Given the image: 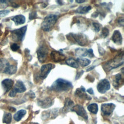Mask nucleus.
I'll use <instances>...</instances> for the list:
<instances>
[{
	"label": "nucleus",
	"instance_id": "obj_28",
	"mask_svg": "<svg viewBox=\"0 0 124 124\" xmlns=\"http://www.w3.org/2000/svg\"><path fill=\"white\" fill-rule=\"evenodd\" d=\"M109 34V30L106 27H104L102 31V35L104 38H106Z\"/></svg>",
	"mask_w": 124,
	"mask_h": 124
},
{
	"label": "nucleus",
	"instance_id": "obj_35",
	"mask_svg": "<svg viewBox=\"0 0 124 124\" xmlns=\"http://www.w3.org/2000/svg\"><path fill=\"white\" fill-rule=\"evenodd\" d=\"M87 92L88 93H89L90 94H93V93H94L93 90L92 88H91L88 89L87 90Z\"/></svg>",
	"mask_w": 124,
	"mask_h": 124
},
{
	"label": "nucleus",
	"instance_id": "obj_8",
	"mask_svg": "<svg viewBox=\"0 0 124 124\" xmlns=\"http://www.w3.org/2000/svg\"><path fill=\"white\" fill-rule=\"evenodd\" d=\"M110 85L109 81L107 79H103L101 80L97 85V89L98 91L101 93H105L107 91L109 90Z\"/></svg>",
	"mask_w": 124,
	"mask_h": 124
},
{
	"label": "nucleus",
	"instance_id": "obj_10",
	"mask_svg": "<svg viewBox=\"0 0 124 124\" xmlns=\"http://www.w3.org/2000/svg\"><path fill=\"white\" fill-rule=\"evenodd\" d=\"M115 105L113 103L103 104L101 106V111L105 115L109 116L113 111Z\"/></svg>",
	"mask_w": 124,
	"mask_h": 124
},
{
	"label": "nucleus",
	"instance_id": "obj_31",
	"mask_svg": "<svg viewBox=\"0 0 124 124\" xmlns=\"http://www.w3.org/2000/svg\"><path fill=\"white\" fill-rule=\"evenodd\" d=\"M9 11L8 10H4V11H0V17H3L7 15H8L9 13Z\"/></svg>",
	"mask_w": 124,
	"mask_h": 124
},
{
	"label": "nucleus",
	"instance_id": "obj_5",
	"mask_svg": "<svg viewBox=\"0 0 124 124\" xmlns=\"http://www.w3.org/2000/svg\"><path fill=\"white\" fill-rule=\"evenodd\" d=\"M27 28V26H25L19 29L12 31L11 33L13 39L16 41H22L26 33Z\"/></svg>",
	"mask_w": 124,
	"mask_h": 124
},
{
	"label": "nucleus",
	"instance_id": "obj_30",
	"mask_svg": "<svg viewBox=\"0 0 124 124\" xmlns=\"http://www.w3.org/2000/svg\"><path fill=\"white\" fill-rule=\"evenodd\" d=\"M11 48L13 51H16L19 48V46L17 44L14 43L11 46Z\"/></svg>",
	"mask_w": 124,
	"mask_h": 124
},
{
	"label": "nucleus",
	"instance_id": "obj_25",
	"mask_svg": "<svg viewBox=\"0 0 124 124\" xmlns=\"http://www.w3.org/2000/svg\"><path fill=\"white\" fill-rule=\"evenodd\" d=\"M122 78L121 74L119 73L115 75V77L113 81V86L115 88H118V86L120 85V81H121Z\"/></svg>",
	"mask_w": 124,
	"mask_h": 124
},
{
	"label": "nucleus",
	"instance_id": "obj_24",
	"mask_svg": "<svg viewBox=\"0 0 124 124\" xmlns=\"http://www.w3.org/2000/svg\"><path fill=\"white\" fill-rule=\"evenodd\" d=\"M92 9L90 6H80L76 10V12L79 14H85L87 13L88 11L91 10Z\"/></svg>",
	"mask_w": 124,
	"mask_h": 124
},
{
	"label": "nucleus",
	"instance_id": "obj_9",
	"mask_svg": "<svg viewBox=\"0 0 124 124\" xmlns=\"http://www.w3.org/2000/svg\"><path fill=\"white\" fill-rule=\"evenodd\" d=\"M71 110L75 112L78 115L82 117L85 120L88 119V115L84 108L80 105H76L73 106Z\"/></svg>",
	"mask_w": 124,
	"mask_h": 124
},
{
	"label": "nucleus",
	"instance_id": "obj_19",
	"mask_svg": "<svg viewBox=\"0 0 124 124\" xmlns=\"http://www.w3.org/2000/svg\"><path fill=\"white\" fill-rule=\"evenodd\" d=\"M26 114V111L24 109H21L16 112L14 116V118L16 121H19Z\"/></svg>",
	"mask_w": 124,
	"mask_h": 124
},
{
	"label": "nucleus",
	"instance_id": "obj_23",
	"mask_svg": "<svg viewBox=\"0 0 124 124\" xmlns=\"http://www.w3.org/2000/svg\"><path fill=\"white\" fill-rule=\"evenodd\" d=\"M87 108L89 111L93 114H96L98 112V105L96 103H92L89 105L87 107Z\"/></svg>",
	"mask_w": 124,
	"mask_h": 124
},
{
	"label": "nucleus",
	"instance_id": "obj_3",
	"mask_svg": "<svg viewBox=\"0 0 124 124\" xmlns=\"http://www.w3.org/2000/svg\"><path fill=\"white\" fill-rule=\"evenodd\" d=\"M58 17L56 15L50 14L46 16L42 22L41 29L45 31H49L52 30L55 24Z\"/></svg>",
	"mask_w": 124,
	"mask_h": 124
},
{
	"label": "nucleus",
	"instance_id": "obj_32",
	"mask_svg": "<svg viewBox=\"0 0 124 124\" xmlns=\"http://www.w3.org/2000/svg\"><path fill=\"white\" fill-rule=\"evenodd\" d=\"M88 54H89V56L90 58H92V57L94 56L93 53V50L91 48L89 49V50H88Z\"/></svg>",
	"mask_w": 124,
	"mask_h": 124
},
{
	"label": "nucleus",
	"instance_id": "obj_29",
	"mask_svg": "<svg viewBox=\"0 0 124 124\" xmlns=\"http://www.w3.org/2000/svg\"><path fill=\"white\" fill-rule=\"evenodd\" d=\"M93 27L94 30L96 32H98L100 31L101 25L98 23L96 22H93Z\"/></svg>",
	"mask_w": 124,
	"mask_h": 124
},
{
	"label": "nucleus",
	"instance_id": "obj_18",
	"mask_svg": "<svg viewBox=\"0 0 124 124\" xmlns=\"http://www.w3.org/2000/svg\"><path fill=\"white\" fill-rule=\"evenodd\" d=\"M52 104V100L50 98H46L45 99L39 101V105L42 108H48L50 106H51Z\"/></svg>",
	"mask_w": 124,
	"mask_h": 124
},
{
	"label": "nucleus",
	"instance_id": "obj_2",
	"mask_svg": "<svg viewBox=\"0 0 124 124\" xmlns=\"http://www.w3.org/2000/svg\"><path fill=\"white\" fill-rule=\"evenodd\" d=\"M124 63V53L123 52L120 53L114 59L108 61L103 66L104 69L107 71L116 68Z\"/></svg>",
	"mask_w": 124,
	"mask_h": 124
},
{
	"label": "nucleus",
	"instance_id": "obj_4",
	"mask_svg": "<svg viewBox=\"0 0 124 124\" xmlns=\"http://www.w3.org/2000/svg\"><path fill=\"white\" fill-rule=\"evenodd\" d=\"M67 38L70 41L74 43H76L78 45L84 46L88 42V38L87 36L82 33H70L67 35Z\"/></svg>",
	"mask_w": 124,
	"mask_h": 124
},
{
	"label": "nucleus",
	"instance_id": "obj_11",
	"mask_svg": "<svg viewBox=\"0 0 124 124\" xmlns=\"http://www.w3.org/2000/svg\"><path fill=\"white\" fill-rule=\"evenodd\" d=\"M52 68V64L51 63H48L42 65L41 68L40 77L42 79L46 78L50 72Z\"/></svg>",
	"mask_w": 124,
	"mask_h": 124
},
{
	"label": "nucleus",
	"instance_id": "obj_6",
	"mask_svg": "<svg viewBox=\"0 0 124 124\" xmlns=\"http://www.w3.org/2000/svg\"><path fill=\"white\" fill-rule=\"evenodd\" d=\"M48 52L47 46L45 45H42L40 46L37 51V58L40 62H44L47 57Z\"/></svg>",
	"mask_w": 124,
	"mask_h": 124
},
{
	"label": "nucleus",
	"instance_id": "obj_36",
	"mask_svg": "<svg viewBox=\"0 0 124 124\" xmlns=\"http://www.w3.org/2000/svg\"><path fill=\"white\" fill-rule=\"evenodd\" d=\"M76 2H78V3H83L85 1V0H76Z\"/></svg>",
	"mask_w": 124,
	"mask_h": 124
},
{
	"label": "nucleus",
	"instance_id": "obj_22",
	"mask_svg": "<svg viewBox=\"0 0 124 124\" xmlns=\"http://www.w3.org/2000/svg\"><path fill=\"white\" fill-rule=\"evenodd\" d=\"M78 64H79L81 66L85 67L91 63V61L86 58H78L77 59Z\"/></svg>",
	"mask_w": 124,
	"mask_h": 124
},
{
	"label": "nucleus",
	"instance_id": "obj_7",
	"mask_svg": "<svg viewBox=\"0 0 124 124\" xmlns=\"http://www.w3.org/2000/svg\"><path fill=\"white\" fill-rule=\"evenodd\" d=\"M26 90V88L24 83L21 81H17L13 90L9 93V95L10 97H13L15 96L17 93H23Z\"/></svg>",
	"mask_w": 124,
	"mask_h": 124
},
{
	"label": "nucleus",
	"instance_id": "obj_37",
	"mask_svg": "<svg viewBox=\"0 0 124 124\" xmlns=\"http://www.w3.org/2000/svg\"><path fill=\"white\" fill-rule=\"evenodd\" d=\"M94 66H92L91 67H90V68H88L87 69V71H90V70H92L94 68Z\"/></svg>",
	"mask_w": 124,
	"mask_h": 124
},
{
	"label": "nucleus",
	"instance_id": "obj_34",
	"mask_svg": "<svg viewBox=\"0 0 124 124\" xmlns=\"http://www.w3.org/2000/svg\"><path fill=\"white\" fill-rule=\"evenodd\" d=\"M118 23L122 26H123L124 25V18H120L118 20Z\"/></svg>",
	"mask_w": 124,
	"mask_h": 124
},
{
	"label": "nucleus",
	"instance_id": "obj_21",
	"mask_svg": "<svg viewBox=\"0 0 124 124\" xmlns=\"http://www.w3.org/2000/svg\"><path fill=\"white\" fill-rule=\"evenodd\" d=\"M65 63L69 66L75 68H77L78 67V62L77 61V60H75L74 59L72 58H69L68 59H67V60H66L65 61Z\"/></svg>",
	"mask_w": 124,
	"mask_h": 124
},
{
	"label": "nucleus",
	"instance_id": "obj_1",
	"mask_svg": "<svg viewBox=\"0 0 124 124\" xmlns=\"http://www.w3.org/2000/svg\"><path fill=\"white\" fill-rule=\"evenodd\" d=\"M72 87V84L70 81L62 78H58L52 84L51 89L56 92H63L70 90Z\"/></svg>",
	"mask_w": 124,
	"mask_h": 124
},
{
	"label": "nucleus",
	"instance_id": "obj_13",
	"mask_svg": "<svg viewBox=\"0 0 124 124\" xmlns=\"http://www.w3.org/2000/svg\"><path fill=\"white\" fill-rule=\"evenodd\" d=\"M75 94L78 97L82 99H85L87 100L91 99V96L88 95L85 93V89L81 86L80 88H78L76 90L75 92Z\"/></svg>",
	"mask_w": 124,
	"mask_h": 124
},
{
	"label": "nucleus",
	"instance_id": "obj_12",
	"mask_svg": "<svg viewBox=\"0 0 124 124\" xmlns=\"http://www.w3.org/2000/svg\"><path fill=\"white\" fill-rule=\"evenodd\" d=\"M51 57L53 61L56 62L63 61L65 59V56L63 54L57 51H52Z\"/></svg>",
	"mask_w": 124,
	"mask_h": 124
},
{
	"label": "nucleus",
	"instance_id": "obj_33",
	"mask_svg": "<svg viewBox=\"0 0 124 124\" xmlns=\"http://www.w3.org/2000/svg\"><path fill=\"white\" fill-rule=\"evenodd\" d=\"M36 16V12H33L30 14V17L29 18L30 19V20L35 18V16Z\"/></svg>",
	"mask_w": 124,
	"mask_h": 124
},
{
	"label": "nucleus",
	"instance_id": "obj_26",
	"mask_svg": "<svg viewBox=\"0 0 124 124\" xmlns=\"http://www.w3.org/2000/svg\"><path fill=\"white\" fill-rule=\"evenodd\" d=\"M74 104V102L70 99V98H66L65 100L64 103V106L63 108L64 109H68L69 108H71L73 107V105Z\"/></svg>",
	"mask_w": 124,
	"mask_h": 124
},
{
	"label": "nucleus",
	"instance_id": "obj_15",
	"mask_svg": "<svg viewBox=\"0 0 124 124\" xmlns=\"http://www.w3.org/2000/svg\"><path fill=\"white\" fill-rule=\"evenodd\" d=\"M112 40L117 45H121L122 43V36L118 30H115L112 36Z\"/></svg>",
	"mask_w": 124,
	"mask_h": 124
},
{
	"label": "nucleus",
	"instance_id": "obj_17",
	"mask_svg": "<svg viewBox=\"0 0 124 124\" xmlns=\"http://www.w3.org/2000/svg\"><path fill=\"white\" fill-rule=\"evenodd\" d=\"M12 20L14 21L16 25H19L24 23L25 22L26 18L24 16L20 15L14 16L12 18Z\"/></svg>",
	"mask_w": 124,
	"mask_h": 124
},
{
	"label": "nucleus",
	"instance_id": "obj_14",
	"mask_svg": "<svg viewBox=\"0 0 124 124\" xmlns=\"http://www.w3.org/2000/svg\"><path fill=\"white\" fill-rule=\"evenodd\" d=\"M1 84L4 89V93H5L8 92H9L10 90L12 88L14 84V81L11 79L7 78V79H4L1 82Z\"/></svg>",
	"mask_w": 124,
	"mask_h": 124
},
{
	"label": "nucleus",
	"instance_id": "obj_20",
	"mask_svg": "<svg viewBox=\"0 0 124 124\" xmlns=\"http://www.w3.org/2000/svg\"><path fill=\"white\" fill-rule=\"evenodd\" d=\"M75 54L79 57H85L88 55V50L85 48H78L76 49Z\"/></svg>",
	"mask_w": 124,
	"mask_h": 124
},
{
	"label": "nucleus",
	"instance_id": "obj_27",
	"mask_svg": "<svg viewBox=\"0 0 124 124\" xmlns=\"http://www.w3.org/2000/svg\"><path fill=\"white\" fill-rule=\"evenodd\" d=\"M12 121V115L10 113H6L3 118V122L6 124H9Z\"/></svg>",
	"mask_w": 124,
	"mask_h": 124
},
{
	"label": "nucleus",
	"instance_id": "obj_16",
	"mask_svg": "<svg viewBox=\"0 0 124 124\" xmlns=\"http://www.w3.org/2000/svg\"><path fill=\"white\" fill-rule=\"evenodd\" d=\"M17 70V67L16 65H10L9 63L5 68L3 72L7 74L12 75L16 73Z\"/></svg>",
	"mask_w": 124,
	"mask_h": 124
},
{
	"label": "nucleus",
	"instance_id": "obj_38",
	"mask_svg": "<svg viewBox=\"0 0 124 124\" xmlns=\"http://www.w3.org/2000/svg\"></svg>",
	"mask_w": 124,
	"mask_h": 124
}]
</instances>
